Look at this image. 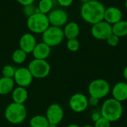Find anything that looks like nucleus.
<instances>
[{
  "label": "nucleus",
  "instance_id": "nucleus-1",
  "mask_svg": "<svg viewBox=\"0 0 127 127\" xmlns=\"http://www.w3.org/2000/svg\"><path fill=\"white\" fill-rule=\"evenodd\" d=\"M106 7L97 0H90L83 3L80 7L82 19L89 24L94 25L104 19Z\"/></svg>",
  "mask_w": 127,
  "mask_h": 127
},
{
  "label": "nucleus",
  "instance_id": "nucleus-2",
  "mask_svg": "<svg viewBox=\"0 0 127 127\" xmlns=\"http://www.w3.org/2000/svg\"><path fill=\"white\" fill-rule=\"evenodd\" d=\"M122 103L114 98H109L106 100L102 104L100 109V114L102 117L112 122L118 121L123 115Z\"/></svg>",
  "mask_w": 127,
  "mask_h": 127
},
{
  "label": "nucleus",
  "instance_id": "nucleus-3",
  "mask_svg": "<svg viewBox=\"0 0 127 127\" xmlns=\"http://www.w3.org/2000/svg\"><path fill=\"white\" fill-rule=\"evenodd\" d=\"M6 120L12 124H22L27 117V109L24 104L16 103H10L4 110Z\"/></svg>",
  "mask_w": 127,
  "mask_h": 127
},
{
  "label": "nucleus",
  "instance_id": "nucleus-4",
  "mask_svg": "<svg viewBox=\"0 0 127 127\" xmlns=\"http://www.w3.org/2000/svg\"><path fill=\"white\" fill-rule=\"evenodd\" d=\"M26 25L31 33L36 34H42L50 26L48 15L39 12L28 17Z\"/></svg>",
  "mask_w": 127,
  "mask_h": 127
},
{
  "label": "nucleus",
  "instance_id": "nucleus-5",
  "mask_svg": "<svg viewBox=\"0 0 127 127\" xmlns=\"http://www.w3.org/2000/svg\"><path fill=\"white\" fill-rule=\"evenodd\" d=\"M65 38L63 30L62 28L50 25L42 33V42L47 44L48 46L55 47L61 44Z\"/></svg>",
  "mask_w": 127,
  "mask_h": 127
},
{
  "label": "nucleus",
  "instance_id": "nucleus-6",
  "mask_svg": "<svg viewBox=\"0 0 127 127\" xmlns=\"http://www.w3.org/2000/svg\"><path fill=\"white\" fill-rule=\"evenodd\" d=\"M90 97L102 99L106 97L110 92V85L104 79H95L89 85L88 88Z\"/></svg>",
  "mask_w": 127,
  "mask_h": 127
},
{
  "label": "nucleus",
  "instance_id": "nucleus-7",
  "mask_svg": "<svg viewBox=\"0 0 127 127\" xmlns=\"http://www.w3.org/2000/svg\"><path fill=\"white\" fill-rule=\"evenodd\" d=\"M28 69L33 78L46 77L51 71V65L46 60H32L28 64Z\"/></svg>",
  "mask_w": 127,
  "mask_h": 127
},
{
  "label": "nucleus",
  "instance_id": "nucleus-8",
  "mask_svg": "<svg viewBox=\"0 0 127 127\" xmlns=\"http://www.w3.org/2000/svg\"><path fill=\"white\" fill-rule=\"evenodd\" d=\"M91 33L93 37L99 40H106L112 33V26L104 20L92 25Z\"/></svg>",
  "mask_w": 127,
  "mask_h": 127
},
{
  "label": "nucleus",
  "instance_id": "nucleus-9",
  "mask_svg": "<svg viewBox=\"0 0 127 127\" xmlns=\"http://www.w3.org/2000/svg\"><path fill=\"white\" fill-rule=\"evenodd\" d=\"M48 18L50 25L62 28L68 22V15L63 9H53L48 14Z\"/></svg>",
  "mask_w": 127,
  "mask_h": 127
},
{
  "label": "nucleus",
  "instance_id": "nucleus-10",
  "mask_svg": "<svg viewBox=\"0 0 127 127\" xmlns=\"http://www.w3.org/2000/svg\"><path fill=\"white\" fill-rule=\"evenodd\" d=\"M13 79L18 86L26 88L32 83L33 77L32 76L28 68L21 67L16 69Z\"/></svg>",
  "mask_w": 127,
  "mask_h": 127
},
{
  "label": "nucleus",
  "instance_id": "nucleus-11",
  "mask_svg": "<svg viewBox=\"0 0 127 127\" xmlns=\"http://www.w3.org/2000/svg\"><path fill=\"white\" fill-rule=\"evenodd\" d=\"M68 103L72 111L77 113H80L88 108L89 99L83 94L76 93L70 97Z\"/></svg>",
  "mask_w": 127,
  "mask_h": 127
},
{
  "label": "nucleus",
  "instance_id": "nucleus-12",
  "mask_svg": "<svg viewBox=\"0 0 127 127\" xmlns=\"http://www.w3.org/2000/svg\"><path fill=\"white\" fill-rule=\"evenodd\" d=\"M45 117L49 124L58 125L63 121L64 117V111L63 107L58 103L51 104L46 110Z\"/></svg>",
  "mask_w": 127,
  "mask_h": 127
},
{
  "label": "nucleus",
  "instance_id": "nucleus-13",
  "mask_svg": "<svg viewBox=\"0 0 127 127\" xmlns=\"http://www.w3.org/2000/svg\"><path fill=\"white\" fill-rule=\"evenodd\" d=\"M19 48L23 50L27 54L32 53L34 47L37 44L36 39L33 33H25L19 39Z\"/></svg>",
  "mask_w": 127,
  "mask_h": 127
},
{
  "label": "nucleus",
  "instance_id": "nucleus-14",
  "mask_svg": "<svg viewBox=\"0 0 127 127\" xmlns=\"http://www.w3.org/2000/svg\"><path fill=\"white\" fill-rule=\"evenodd\" d=\"M122 11L118 7L112 6L108 8H106L103 20L112 25L122 20Z\"/></svg>",
  "mask_w": 127,
  "mask_h": 127
},
{
  "label": "nucleus",
  "instance_id": "nucleus-15",
  "mask_svg": "<svg viewBox=\"0 0 127 127\" xmlns=\"http://www.w3.org/2000/svg\"><path fill=\"white\" fill-rule=\"evenodd\" d=\"M112 98L122 103L127 100V83L118 82L112 89Z\"/></svg>",
  "mask_w": 127,
  "mask_h": 127
},
{
  "label": "nucleus",
  "instance_id": "nucleus-16",
  "mask_svg": "<svg viewBox=\"0 0 127 127\" xmlns=\"http://www.w3.org/2000/svg\"><path fill=\"white\" fill-rule=\"evenodd\" d=\"M51 47L45 42H39L34 47L32 54L34 59L37 60H46L51 54Z\"/></svg>",
  "mask_w": 127,
  "mask_h": 127
},
{
  "label": "nucleus",
  "instance_id": "nucleus-17",
  "mask_svg": "<svg viewBox=\"0 0 127 127\" xmlns=\"http://www.w3.org/2000/svg\"><path fill=\"white\" fill-rule=\"evenodd\" d=\"M63 30L64 33V36L67 39L77 38L80 32V26L75 22H68L64 26V28Z\"/></svg>",
  "mask_w": 127,
  "mask_h": 127
},
{
  "label": "nucleus",
  "instance_id": "nucleus-18",
  "mask_svg": "<svg viewBox=\"0 0 127 127\" xmlns=\"http://www.w3.org/2000/svg\"><path fill=\"white\" fill-rule=\"evenodd\" d=\"M28 97V93L26 88L17 86L12 91V99L13 102L19 104H24L27 100Z\"/></svg>",
  "mask_w": 127,
  "mask_h": 127
},
{
  "label": "nucleus",
  "instance_id": "nucleus-19",
  "mask_svg": "<svg viewBox=\"0 0 127 127\" xmlns=\"http://www.w3.org/2000/svg\"><path fill=\"white\" fill-rule=\"evenodd\" d=\"M15 82L13 78L2 77L0 78V95H6L12 92L14 89Z\"/></svg>",
  "mask_w": 127,
  "mask_h": 127
},
{
  "label": "nucleus",
  "instance_id": "nucleus-20",
  "mask_svg": "<svg viewBox=\"0 0 127 127\" xmlns=\"http://www.w3.org/2000/svg\"><path fill=\"white\" fill-rule=\"evenodd\" d=\"M112 26V33L118 37H124L127 35V21L121 20Z\"/></svg>",
  "mask_w": 127,
  "mask_h": 127
},
{
  "label": "nucleus",
  "instance_id": "nucleus-21",
  "mask_svg": "<svg viewBox=\"0 0 127 127\" xmlns=\"http://www.w3.org/2000/svg\"><path fill=\"white\" fill-rule=\"evenodd\" d=\"M29 124L31 127H48L49 125V122L46 117L40 115L31 118Z\"/></svg>",
  "mask_w": 127,
  "mask_h": 127
},
{
  "label": "nucleus",
  "instance_id": "nucleus-22",
  "mask_svg": "<svg viewBox=\"0 0 127 127\" xmlns=\"http://www.w3.org/2000/svg\"><path fill=\"white\" fill-rule=\"evenodd\" d=\"M53 7H54L53 0H39L37 5L38 11L39 13L46 15H48L53 10Z\"/></svg>",
  "mask_w": 127,
  "mask_h": 127
},
{
  "label": "nucleus",
  "instance_id": "nucleus-23",
  "mask_svg": "<svg viewBox=\"0 0 127 127\" xmlns=\"http://www.w3.org/2000/svg\"><path fill=\"white\" fill-rule=\"evenodd\" d=\"M27 53L21 48L15 50L12 54V60L16 64H22L27 59Z\"/></svg>",
  "mask_w": 127,
  "mask_h": 127
},
{
  "label": "nucleus",
  "instance_id": "nucleus-24",
  "mask_svg": "<svg viewBox=\"0 0 127 127\" xmlns=\"http://www.w3.org/2000/svg\"><path fill=\"white\" fill-rule=\"evenodd\" d=\"M15 72H16V68L11 65H4L1 70L2 77H8V78H13Z\"/></svg>",
  "mask_w": 127,
  "mask_h": 127
},
{
  "label": "nucleus",
  "instance_id": "nucleus-25",
  "mask_svg": "<svg viewBox=\"0 0 127 127\" xmlns=\"http://www.w3.org/2000/svg\"><path fill=\"white\" fill-rule=\"evenodd\" d=\"M80 42L79 40L76 38V39H68L67 43H66V47L67 48L72 52H75L77 51L80 48Z\"/></svg>",
  "mask_w": 127,
  "mask_h": 127
},
{
  "label": "nucleus",
  "instance_id": "nucleus-26",
  "mask_svg": "<svg viewBox=\"0 0 127 127\" xmlns=\"http://www.w3.org/2000/svg\"><path fill=\"white\" fill-rule=\"evenodd\" d=\"M22 12H23V14L25 16L29 17V16H32L33 14H34L35 13L39 12V11L37 10V7H36L33 5V4H28V5L23 6Z\"/></svg>",
  "mask_w": 127,
  "mask_h": 127
},
{
  "label": "nucleus",
  "instance_id": "nucleus-27",
  "mask_svg": "<svg viewBox=\"0 0 127 127\" xmlns=\"http://www.w3.org/2000/svg\"><path fill=\"white\" fill-rule=\"evenodd\" d=\"M106 42L109 46L112 47H115L118 45L119 42H120V37H118V36L112 33L106 39Z\"/></svg>",
  "mask_w": 127,
  "mask_h": 127
},
{
  "label": "nucleus",
  "instance_id": "nucleus-28",
  "mask_svg": "<svg viewBox=\"0 0 127 127\" xmlns=\"http://www.w3.org/2000/svg\"><path fill=\"white\" fill-rule=\"evenodd\" d=\"M95 127H111V122L103 117L95 122Z\"/></svg>",
  "mask_w": 127,
  "mask_h": 127
},
{
  "label": "nucleus",
  "instance_id": "nucleus-29",
  "mask_svg": "<svg viewBox=\"0 0 127 127\" xmlns=\"http://www.w3.org/2000/svg\"><path fill=\"white\" fill-rule=\"evenodd\" d=\"M57 3L63 7H68L71 6L74 0H57Z\"/></svg>",
  "mask_w": 127,
  "mask_h": 127
},
{
  "label": "nucleus",
  "instance_id": "nucleus-30",
  "mask_svg": "<svg viewBox=\"0 0 127 127\" xmlns=\"http://www.w3.org/2000/svg\"><path fill=\"white\" fill-rule=\"evenodd\" d=\"M99 103V99L93 97H90L89 99V105L92 106H96Z\"/></svg>",
  "mask_w": 127,
  "mask_h": 127
},
{
  "label": "nucleus",
  "instance_id": "nucleus-31",
  "mask_svg": "<svg viewBox=\"0 0 127 127\" xmlns=\"http://www.w3.org/2000/svg\"><path fill=\"white\" fill-rule=\"evenodd\" d=\"M18 3H19L22 6L28 5V4H32L35 1V0H16Z\"/></svg>",
  "mask_w": 127,
  "mask_h": 127
},
{
  "label": "nucleus",
  "instance_id": "nucleus-32",
  "mask_svg": "<svg viewBox=\"0 0 127 127\" xmlns=\"http://www.w3.org/2000/svg\"><path fill=\"white\" fill-rule=\"evenodd\" d=\"M102 117V115H101V114H100V112H94L92 115V121H94V122H95V121H97V120H99L100 118Z\"/></svg>",
  "mask_w": 127,
  "mask_h": 127
},
{
  "label": "nucleus",
  "instance_id": "nucleus-33",
  "mask_svg": "<svg viewBox=\"0 0 127 127\" xmlns=\"http://www.w3.org/2000/svg\"><path fill=\"white\" fill-rule=\"evenodd\" d=\"M123 75H124V79L127 81V65L124 68V71H123Z\"/></svg>",
  "mask_w": 127,
  "mask_h": 127
},
{
  "label": "nucleus",
  "instance_id": "nucleus-34",
  "mask_svg": "<svg viewBox=\"0 0 127 127\" xmlns=\"http://www.w3.org/2000/svg\"><path fill=\"white\" fill-rule=\"evenodd\" d=\"M67 127H80L79 125H77V124H70V125H68Z\"/></svg>",
  "mask_w": 127,
  "mask_h": 127
},
{
  "label": "nucleus",
  "instance_id": "nucleus-35",
  "mask_svg": "<svg viewBox=\"0 0 127 127\" xmlns=\"http://www.w3.org/2000/svg\"><path fill=\"white\" fill-rule=\"evenodd\" d=\"M48 127H57V125H55V124H49Z\"/></svg>",
  "mask_w": 127,
  "mask_h": 127
},
{
  "label": "nucleus",
  "instance_id": "nucleus-36",
  "mask_svg": "<svg viewBox=\"0 0 127 127\" xmlns=\"http://www.w3.org/2000/svg\"><path fill=\"white\" fill-rule=\"evenodd\" d=\"M95 127L94 126H92V125H90V124H88V125H85L84 127Z\"/></svg>",
  "mask_w": 127,
  "mask_h": 127
},
{
  "label": "nucleus",
  "instance_id": "nucleus-37",
  "mask_svg": "<svg viewBox=\"0 0 127 127\" xmlns=\"http://www.w3.org/2000/svg\"><path fill=\"white\" fill-rule=\"evenodd\" d=\"M82 2H83V3H86V2H87V1H90V0H80Z\"/></svg>",
  "mask_w": 127,
  "mask_h": 127
},
{
  "label": "nucleus",
  "instance_id": "nucleus-38",
  "mask_svg": "<svg viewBox=\"0 0 127 127\" xmlns=\"http://www.w3.org/2000/svg\"><path fill=\"white\" fill-rule=\"evenodd\" d=\"M125 7L127 8V0H126V1H125Z\"/></svg>",
  "mask_w": 127,
  "mask_h": 127
}]
</instances>
